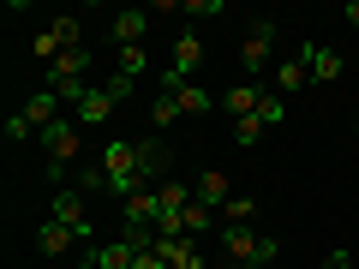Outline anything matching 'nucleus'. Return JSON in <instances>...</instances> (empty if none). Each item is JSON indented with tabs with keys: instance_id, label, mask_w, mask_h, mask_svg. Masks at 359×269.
Instances as JSON below:
<instances>
[{
	"instance_id": "f257e3e1",
	"label": "nucleus",
	"mask_w": 359,
	"mask_h": 269,
	"mask_svg": "<svg viewBox=\"0 0 359 269\" xmlns=\"http://www.w3.org/2000/svg\"><path fill=\"white\" fill-rule=\"evenodd\" d=\"M102 174H108V192L126 204L132 192H144V156H138V144L132 138H114L102 150Z\"/></svg>"
},
{
	"instance_id": "f03ea898",
	"label": "nucleus",
	"mask_w": 359,
	"mask_h": 269,
	"mask_svg": "<svg viewBox=\"0 0 359 269\" xmlns=\"http://www.w3.org/2000/svg\"><path fill=\"white\" fill-rule=\"evenodd\" d=\"M222 245H228V257H233V263H245V269H269V263H276V251H282L269 233H252V228H222Z\"/></svg>"
},
{
	"instance_id": "7ed1b4c3",
	"label": "nucleus",
	"mask_w": 359,
	"mask_h": 269,
	"mask_svg": "<svg viewBox=\"0 0 359 269\" xmlns=\"http://www.w3.org/2000/svg\"><path fill=\"white\" fill-rule=\"evenodd\" d=\"M66 48H84V25H78V18H48V25L36 30V42H30V54H36L42 66H54Z\"/></svg>"
},
{
	"instance_id": "20e7f679",
	"label": "nucleus",
	"mask_w": 359,
	"mask_h": 269,
	"mask_svg": "<svg viewBox=\"0 0 359 269\" xmlns=\"http://www.w3.org/2000/svg\"><path fill=\"white\" fill-rule=\"evenodd\" d=\"M36 144H42V156H48V174L60 179V167H66V162H78V144H84V138H78V120H72V114H60L48 132H36Z\"/></svg>"
},
{
	"instance_id": "39448f33",
	"label": "nucleus",
	"mask_w": 359,
	"mask_h": 269,
	"mask_svg": "<svg viewBox=\"0 0 359 269\" xmlns=\"http://www.w3.org/2000/svg\"><path fill=\"white\" fill-rule=\"evenodd\" d=\"M276 36H282V25H276V18H257V25H252V36L240 42V66H245V78H257L264 66H276Z\"/></svg>"
},
{
	"instance_id": "423d86ee",
	"label": "nucleus",
	"mask_w": 359,
	"mask_h": 269,
	"mask_svg": "<svg viewBox=\"0 0 359 269\" xmlns=\"http://www.w3.org/2000/svg\"><path fill=\"white\" fill-rule=\"evenodd\" d=\"M54 221H66V228L84 240V251L96 245V228H90V209H84V192H78V186H54Z\"/></svg>"
},
{
	"instance_id": "0eeeda50",
	"label": "nucleus",
	"mask_w": 359,
	"mask_h": 269,
	"mask_svg": "<svg viewBox=\"0 0 359 269\" xmlns=\"http://www.w3.org/2000/svg\"><path fill=\"white\" fill-rule=\"evenodd\" d=\"M299 54H306V66H311V84H318V90L341 84L347 60H341V54H335V48H323V42H299Z\"/></svg>"
},
{
	"instance_id": "6e6552de",
	"label": "nucleus",
	"mask_w": 359,
	"mask_h": 269,
	"mask_svg": "<svg viewBox=\"0 0 359 269\" xmlns=\"http://www.w3.org/2000/svg\"><path fill=\"white\" fill-rule=\"evenodd\" d=\"M156 13H144V6H120L114 18H108V36L120 42V48H144V30H150Z\"/></svg>"
},
{
	"instance_id": "1a4fd4ad",
	"label": "nucleus",
	"mask_w": 359,
	"mask_h": 269,
	"mask_svg": "<svg viewBox=\"0 0 359 269\" xmlns=\"http://www.w3.org/2000/svg\"><path fill=\"white\" fill-rule=\"evenodd\" d=\"M156 90H174L180 114H210V90L198 84V78H174V72H162V78H156Z\"/></svg>"
},
{
	"instance_id": "9d476101",
	"label": "nucleus",
	"mask_w": 359,
	"mask_h": 269,
	"mask_svg": "<svg viewBox=\"0 0 359 269\" xmlns=\"http://www.w3.org/2000/svg\"><path fill=\"white\" fill-rule=\"evenodd\" d=\"M198 66H204V36H198V30H180L174 54H168V72L174 78H198Z\"/></svg>"
},
{
	"instance_id": "9b49d317",
	"label": "nucleus",
	"mask_w": 359,
	"mask_h": 269,
	"mask_svg": "<svg viewBox=\"0 0 359 269\" xmlns=\"http://www.w3.org/2000/svg\"><path fill=\"white\" fill-rule=\"evenodd\" d=\"M264 96H269V90L257 84V78H240V84H228V90H222V108H228L233 120H252L257 108H264Z\"/></svg>"
},
{
	"instance_id": "f8f14e48",
	"label": "nucleus",
	"mask_w": 359,
	"mask_h": 269,
	"mask_svg": "<svg viewBox=\"0 0 359 269\" xmlns=\"http://www.w3.org/2000/svg\"><path fill=\"white\" fill-rule=\"evenodd\" d=\"M78 245H84V240H78V233L66 228V221H54V216L36 228V251H42V257H54V263H60V257H72Z\"/></svg>"
},
{
	"instance_id": "ddd939ff",
	"label": "nucleus",
	"mask_w": 359,
	"mask_h": 269,
	"mask_svg": "<svg viewBox=\"0 0 359 269\" xmlns=\"http://www.w3.org/2000/svg\"><path fill=\"white\" fill-rule=\"evenodd\" d=\"M192 198H198L204 209H216V216H222V204L233 198V186H228V174H222V167H204V174L192 179Z\"/></svg>"
},
{
	"instance_id": "4468645a",
	"label": "nucleus",
	"mask_w": 359,
	"mask_h": 269,
	"mask_svg": "<svg viewBox=\"0 0 359 269\" xmlns=\"http://www.w3.org/2000/svg\"><path fill=\"white\" fill-rule=\"evenodd\" d=\"M299 84H311V66H306V54H287V60H276V78H269V90H276V96H294Z\"/></svg>"
},
{
	"instance_id": "2eb2a0df",
	"label": "nucleus",
	"mask_w": 359,
	"mask_h": 269,
	"mask_svg": "<svg viewBox=\"0 0 359 269\" xmlns=\"http://www.w3.org/2000/svg\"><path fill=\"white\" fill-rule=\"evenodd\" d=\"M48 84H90V48H66L48 66Z\"/></svg>"
},
{
	"instance_id": "dca6fc26",
	"label": "nucleus",
	"mask_w": 359,
	"mask_h": 269,
	"mask_svg": "<svg viewBox=\"0 0 359 269\" xmlns=\"http://www.w3.org/2000/svg\"><path fill=\"white\" fill-rule=\"evenodd\" d=\"M18 114H25V120H30V132H48V126H54V120H60V96H54V90H48V84H42V90H36V96H30V102H25V108H18Z\"/></svg>"
},
{
	"instance_id": "f3484780",
	"label": "nucleus",
	"mask_w": 359,
	"mask_h": 269,
	"mask_svg": "<svg viewBox=\"0 0 359 269\" xmlns=\"http://www.w3.org/2000/svg\"><path fill=\"white\" fill-rule=\"evenodd\" d=\"M84 257H90L96 269H132V257H138V251H132L126 240H108V245H90Z\"/></svg>"
},
{
	"instance_id": "a211bd4d",
	"label": "nucleus",
	"mask_w": 359,
	"mask_h": 269,
	"mask_svg": "<svg viewBox=\"0 0 359 269\" xmlns=\"http://www.w3.org/2000/svg\"><path fill=\"white\" fill-rule=\"evenodd\" d=\"M210 228H216V209H204L198 198H192L186 209H180V233H186V240H204Z\"/></svg>"
},
{
	"instance_id": "6ab92c4d",
	"label": "nucleus",
	"mask_w": 359,
	"mask_h": 269,
	"mask_svg": "<svg viewBox=\"0 0 359 269\" xmlns=\"http://www.w3.org/2000/svg\"><path fill=\"white\" fill-rule=\"evenodd\" d=\"M156 204H162V216H180V209L192 204V186H186V179H162V186H156Z\"/></svg>"
},
{
	"instance_id": "aec40b11",
	"label": "nucleus",
	"mask_w": 359,
	"mask_h": 269,
	"mask_svg": "<svg viewBox=\"0 0 359 269\" xmlns=\"http://www.w3.org/2000/svg\"><path fill=\"white\" fill-rule=\"evenodd\" d=\"M252 221H257V204H252V198L233 192L228 204H222V228H252Z\"/></svg>"
},
{
	"instance_id": "412c9836",
	"label": "nucleus",
	"mask_w": 359,
	"mask_h": 269,
	"mask_svg": "<svg viewBox=\"0 0 359 269\" xmlns=\"http://www.w3.org/2000/svg\"><path fill=\"white\" fill-rule=\"evenodd\" d=\"M174 120H186V114H180V102H174V90H156V102H150V126H156V132H168Z\"/></svg>"
},
{
	"instance_id": "4be33fe9",
	"label": "nucleus",
	"mask_w": 359,
	"mask_h": 269,
	"mask_svg": "<svg viewBox=\"0 0 359 269\" xmlns=\"http://www.w3.org/2000/svg\"><path fill=\"white\" fill-rule=\"evenodd\" d=\"M264 132H269V126H264L257 114H252V120H233V144H240V150H257V144H264Z\"/></svg>"
},
{
	"instance_id": "5701e85b",
	"label": "nucleus",
	"mask_w": 359,
	"mask_h": 269,
	"mask_svg": "<svg viewBox=\"0 0 359 269\" xmlns=\"http://www.w3.org/2000/svg\"><path fill=\"white\" fill-rule=\"evenodd\" d=\"M257 120H264V126H282V120H287V96H276V90H269L264 108H257Z\"/></svg>"
},
{
	"instance_id": "b1692460",
	"label": "nucleus",
	"mask_w": 359,
	"mask_h": 269,
	"mask_svg": "<svg viewBox=\"0 0 359 269\" xmlns=\"http://www.w3.org/2000/svg\"><path fill=\"white\" fill-rule=\"evenodd\" d=\"M114 60H120V78H138L144 66H150V54H144V48H120Z\"/></svg>"
},
{
	"instance_id": "393cba45",
	"label": "nucleus",
	"mask_w": 359,
	"mask_h": 269,
	"mask_svg": "<svg viewBox=\"0 0 359 269\" xmlns=\"http://www.w3.org/2000/svg\"><path fill=\"white\" fill-rule=\"evenodd\" d=\"M96 186H108L102 167H78V192H96Z\"/></svg>"
},
{
	"instance_id": "a878e982",
	"label": "nucleus",
	"mask_w": 359,
	"mask_h": 269,
	"mask_svg": "<svg viewBox=\"0 0 359 269\" xmlns=\"http://www.w3.org/2000/svg\"><path fill=\"white\" fill-rule=\"evenodd\" d=\"M180 13H192V18H216V13H222V0H186Z\"/></svg>"
},
{
	"instance_id": "bb28decb",
	"label": "nucleus",
	"mask_w": 359,
	"mask_h": 269,
	"mask_svg": "<svg viewBox=\"0 0 359 269\" xmlns=\"http://www.w3.org/2000/svg\"><path fill=\"white\" fill-rule=\"evenodd\" d=\"M6 138L25 144V138H36V132H30V120H25V114H13V120H6Z\"/></svg>"
},
{
	"instance_id": "cd10ccee",
	"label": "nucleus",
	"mask_w": 359,
	"mask_h": 269,
	"mask_svg": "<svg viewBox=\"0 0 359 269\" xmlns=\"http://www.w3.org/2000/svg\"><path fill=\"white\" fill-rule=\"evenodd\" d=\"M318 269H359V263H353V257H347V251H330V257H323Z\"/></svg>"
},
{
	"instance_id": "c85d7f7f",
	"label": "nucleus",
	"mask_w": 359,
	"mask_h": 269,
	"mask_svg": "<svg viewBox=\"0 0 359 269\" xmlns=\"http://www.w3.org/2000/svg\"><path fill=\"white\" fill-rule=\"evenodd\" d=\"M347 25H353V30H359V0H353V6H347Z\"/></svg>"
},
{
	"instance_id": "c756f323",
	"label": "nucleus",
	"mask_w": 359,
	"mask_h": 269,
	"mask_svg": "<svg viewBox=\"0 0 359 269\" xmlns=\"http://www.w3.org/2000/svg\"><path fill=\"white\" fill-rule=\"evenodd\" d=\"M66 269H96V263H90V257H72V263H66Z\"/></svg>"
}]
</instances>
